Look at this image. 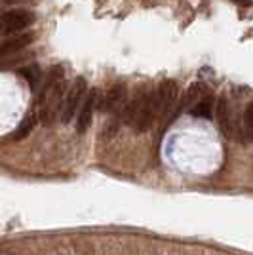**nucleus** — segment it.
<instances>
[{
    "instance_id": "nucleus-6",
    "label": "nucleus",
    "mask_w": 253,
    "mask_h": 255,
    "mask_svg": "<svg viewBox=\"0 0 253 255\" xmlns=\"http://www.w3.org/2000/svg\"><path fill=\"white\" fill-rule=\"evenodd\" d=\"M97 101H99V90L97 88L88 90V94L84 97V103H82L78 115H76V131L78 133H84V131H88V128L92 126Z\"/></svg>"
},
{
    "instance_id": "nucleus-15",
    "label": "nucleus",
    "mask_w": 253,
    "mask_h": 255,
    "mask_svg": "<svg viewBox=\"0 0 253 255\" xmlns=\"http://www.w3.org/2000/svg\"><path fill=\"white\" fill-rule=\"evenodd\" d=\"M244 137L246 141H253V101L248 103L244 111Z\"/></svg>"
},
{
    "instance_id": "nucleus-14",
    "label": "nucleus",
    "mask_w": 253,
    "mask_h": 255,
    "mask_svg": "<svg viewBox=\"0 0 253 255\" xmlns=\"http://www.w3.org/2000/svg\"><path fill=\"white\" fill-rule=\"evenodd\" d=\"M189 113L196 118H211L213 117V94H208V96L202 97L200 101L192 107Z\"/></svg>"
},
{
    "instance_id": "nucleus-12",
    "label": "nucleus",
    "mask_w": 253,
    "mask_h": 255,
    "mask_svg": "<svg viewBox=\"0 0 253 255\" xmlns=\"http://www.w3.org/2000/svg\"><path fill=\"white\" fill-rule=\"evenodd\" d=\"M19 76H23V78L27 80V84H29V88H31L32 92H40L42 82H44V76H42L40 67H38L36 63L21 67V69H19Z\"/></svg>"
},
{
    "instance_id": "nucleus-10",
    "label": "nucleus",
    "mask_w": 253,
    "mask_h": 255,
    "mask_svg": "<svg viewBox=\"0 0 253 255\" xmlns=\"http://www.w3.org/2000/svg\"><path fill=\"white\" fill-rule=\"evenodd\" d=\"M147 96H148L147 92L139 90L137 94H135V97H133L127 105H124V109H122V111H120V115H118V118H120V122H122V124L133 126V122L137 120L139 113H141V107H143V103H145Z\"/></svg>"
},
{
    "instance_id": "nucleus-17",
    "label": "nucleus",
    "mask_w": 253,
    "mask_h": 255,
    "mask_svg": "<svg viewBox=\"0 0 253 255\" xmlns=\"http://www.w3.org/2000/svg\"><path fill=\"white\" fill-rule=\"evenodd\" d=\"M25 2H36V0H0V8L13 6V4H25Z\"/></svg>"
},
{
    "instance_id": "nucleus-7",
    "label": "nucleus",
    "mask_w": 253,
    "mask_h": 255,
    "mask_svg": "<svg viewBox=\"0 0 253 255\" xmlns=\"http://www.w3.org/2000/svg\"><path fill=\"white\" fill-rule=\"evenodd\" d=\"M32 40H34V34L29 31L19 32V34H13V36H8V38L0 40V59L21 53L27 46H31Z\"/></svg>"
},
{
    "instance_id": "nucleus-9",
    "label": "nucleus",
    "mask_w": 253,
    "mask_h": 255,
    "mask_svg": "<svg viewBox=\"0 0 253 255\" xmlns=\"http://www.w3.org/2000/svg\"><path fill=\"white\" fill-rule=\"evenodd\" d=\"M208 94H211V90L206 84H202V82H196V84L189 86L187 92H185L183 97H181L179 109L175 111V115H179V113H183V111H190L192 107L200 101L202 97L208 96Z\"/></svg>"
},
{
    "instance_id": "nucleus-13",
    "label": "nucleus",
    "mask_w": 253,
    "mask_h": 255,
    "mask_svg": "<svg viewBox=\"0 0 253 255\" xmlns=\"http://www.w3.org/2000/svg\"><path fill=\"white\" fill-rule=\"evenodd\" d=\"M34 126H36V117H34V113H29V115L21 120V124L8 135V139H10V141H21V139L29 137L31 131L34 129Z\"/></svg>"
},
{
    "instance_id": "nucleus-8",
    "label": "nucleus",
    "mask_w": 253,
    "mask_h": 255,
    "mask_svg": "<svg viewBox=\"0 0 253 255\" xmlns=\"http://www.w3.org/2000/svg\"><path fill=\"white\" fill-rule=\"evenodd\" d=\"M124 99H126V86L122 82L115 84L109 92H107L105 99L101 101V111L105 113H118L124 109Z\"/></svg>"
},
{
    "instance_id": "nucleus-5",
    "label": "nucleus",
    "mask_w": 253,
    "mask_h": 255,
    "mask_svg": "<svg viewBox=\"0 0 253 255\" xmlns=\"http://www.w3.org/2000/svg\"><path fill=\"white\" fill-rule=\"evenodd\" d=\"M177 82L175 80H164L162 84L158 86L156 94H158V118L166 120V118L173 113V105L177 101Z\"/></svg>"
},
{
    "instance_id": "nucleus-16",
    "label": "nucleus",
    "mask_w": 253,
    "mask_h": 255,
    "mask_svg": "<svg viewBox=\"0 0 253 255\" xmlns=\"http://www.w3.org/2000/svg\"><path fill=\"white\" fill-rule=\"evenodd\" d=\"M31 57L32 53H17V55H11V57H4V59H0V71L11 69L15 65H21L25 59H31Z\"/></svg>"
},
{
    "instance_id": "nucleus-11",
    "label": "nucleus",
    "mask_w": 253,
    "mask_h": 255,
    "mask_svg": "<svg viewBox=\"0 0 253 255\" xmlns=\"http://www.w3.org/2000/svg\"><path fill=\"white\" fill-rule=\"evenodd\" d=\"M215 109H217V124H219V129L229 139H232V135H234V122H232L231 105H229L227 97H219Z\"/></svg>"
},
{
    "instance_id": "nucleus-4",
    "label": "nucleus",
    "mask_w": 253,
    "mask_h": 255,
    "mask_svg": "<svg viewBox=\"0 0 253 255\" xmlns=\"http://www.w3.org/2000/svg\"><path fill=\"white\" fill-rule=\"evenodd\" d=\"M156 118H158V94L154 90V92H148L147 99H145V103L141 107V113H139L137 120L133 122V129L137 133H143V131L150 129V126L154 124Z\"/></svg>"
},
{
    "instance_id": "nucleus-1",
    "label": "nucleus",
    "mask_w": 253,
    "mask_h": 255,
    "mask_svg": "<svg viewBox=\"0 0 253 255\" xmlns=\"http://www.w3.org/2000/svg\"><path fill=\"white\" fill-rule=\"evenodd\" d=\"M63 67L53 65L44 76L42 88L38 92V105H40V122L44 126H53L57 118H61L67 84L63 80Z\"/></svg>"
},
{
    "instance_id": "nucleus-2",
    "label": "nucleus",
    "mask_w": 253,
    "mask_h": 255,
    "mask_svg": "<svg viewBox=\"0 0 253 255\" xmlns=\"http://www.w3.org/2000/svg\"><path fill=\"white\" fill-rule=\"evenodd\" d=\"M34 23V13L23 8H13L0 13V36H13L25 32Z\"/></svg>"
},
{
    "instance_id": "nucleus-18",
    "label": "nucleus",
    "mask_w": 253,
    "mask_h": 255,
    "mask_svg": "<svg viewBox=\"0 0 253 255\" xmlns=\"http://www.w3.org/2000/svg\"><path fill=\"white\" fill-rule=\"evenodd\" d=\"M234 4H238V6H244V8H250L252 6V0H232Z\"/></svg>"
},
{
    "instance_id": "nucleus-3",
    "label": "nucleus",
    "mask_w": 253,
    "mask_h": 255,
    "mask_svg": "<svg viewBox=\"0 0 253 255\" xmlns=\"http://www.w3.org/2000/svg\"><path fill=\"white\" fill-rule=\"evenodd\" d=\"M88 94V82L82 76H76L73 80L71 88L67 90V96H65L63 111H61V122L63 124H71L74 120V117L78 115L80 107L84 103V97Z\"/></svg>"
}]
</instances>
